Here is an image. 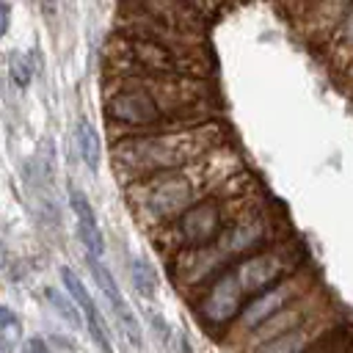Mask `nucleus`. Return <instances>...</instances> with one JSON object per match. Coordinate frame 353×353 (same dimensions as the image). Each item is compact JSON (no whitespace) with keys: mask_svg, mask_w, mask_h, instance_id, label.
<instances>
[{"mask_svg":"<svg viewBox=\"0 0 353 353\" xmlns=\"http://www.w3.org/2000/svg\"><path fill=\"white\" fill-rule=\"evenodd\" d=\"M221 146L223 135L218 121H207L199 127H160L149 132H130L113 138L110 163L116 176L127 188L154 174L196 165Z\"/></svg>","mask_w":353,"mask_h":353,"instance_id":"1","label":"nucleus"},{"mask_svg":"<svg viewBox=\"0 0 353 353\" xmlns=\"http://www.w3.org/2000/svg\"><path fill=\"white\" fill-rule=\"evenodd\" d=\"M102 113H105V121L116 130V138L130 132L174 127L163 113V108L157 105V99L135 77H110L105 83Z\"/></svg>","mask_w":353,"mask_h":353,"instance_id":"6","label":"nucleus"},{"mask_svg":"<svg viewBox=\"0 0 353 353\" xmlns=\"http://www.w3.org/2000/svg\"><path fill=\"white\" fill-rule=\"evenodd\" d=\"M317 287H320L317 273H314L312 268H303V270L292 273L290 279H284L281 284H276V287H270V290L254 295V298L243 306V312H240V317H237V323H234V328H232L229 345H237L240 339H245L248 334H254L262 323H268L270 317H276L279 312H284L287 306H292L295 301L306 298V295L314 292Z\"/></svg>","mask_w":353,"mask_h":353,"instance_id":"8","label":"nucleus"},{"mask_svg":"<svg viewBox=\"0 0 353 353\" xmlns=\"http://www.w3.org/2000/svg\"><path fill=\"white\" fill-rule=\"evenodd\" d=\"M22 342H25L22 339V320L14 314L11 306H0V350L11 353Z\"/></svg>","mask_w":353,"mask_h":353,"instance_id":"20","label":"nucleus"},{"mask_svg":"<svg viewBox=\"0 0 353 353\" xmlns=\"http://www.w3.org/2000/svg\"><path fill=\"white\" fill-rule=\"evenodd\" d=\"M347 3H314V6H303V25H306V36L314 44H331L336 28L342 25L345 14H347Z\"/></svg>","mask_w":353,"mask_h":353,"instance_id":"14","label":"nucleus"},{"mask_svg":"<svg viewBox=\"0 0 353 353\" xmlns=\"http://www.w3.org/2000/svg\"><path fill=\"white\" fill-rule=\"evenodd\" d=\"M287 237H290V226L284 223V215L279 212V207H273L270 201L251 199L234 215V221L223 229L215 248L221 251V256L229 265H234V262H240L262 248H270Z\"/></svg>","mask_w":353,"mask_h":353,"instance_id":"5","label":"nucleus"},{"mask_svg":"<svg viewBox=\"0 0 353 353\" xmlns=\"http://www.w3.org/2000/svg\"><path fill=\"white\" fill-rule=\"evenodd\" d=\"M245 303H248V295L240 290L229 268L193 298V312L210 336H223V334H232Z\"/></svg>","mask_w":353,"mask_h":353,"instance_id":"9","label":"nucleus"},{"mask_svg":"<svg viewBox=\"0 0 353 353\" xmlns=\"http://www.w3.org/2000/svg\"><path fill=\"white\" fill-rule=\"evenodd\" d=\"M44 295H47V301H50V306L63 317V320H69V325H83V314H80V309H77V303L69 298V292H58V290H52V287H47L44 290Z\"/></svg>","mask_w":353,"mask_h":353,"instance_id":"21","label":"nucleus"},{"mask_svg":"<svg viewBox=\"0 0 353 353\" xmlns=\"http://www.w3.org/2000/svg\"><path fill=\"white\" fill-rule=\"evenodd\" d=\"M74 143H77V154L83 160V165L97 174L99 165H102V141H99V132L97 127L91 124L88 116H80L77 124H74Z\"/></svg>","mask_w":353,"mask_h":353,"instance_id":"16","label":"nucleus"},{"mask_svg":"<svg viewBox=\"0 0 353 353\" xmlns=\"http://www.w3.org/2000/svg\"><path fill=\"white\" fill-rule=\"evenodd\" d=\"M110 77H201L210 74L204 47H174L163 41L113 33L108 41Z\"/></svg>","mask_w":353,"mask_h":353,"instance_id":"3","label":"nucleus"},{"mask_svg":"<svg viewBox=\"0 0 353 353\" xmlns=\"http://www.w3.org/2000/svg\"><path fill=\"white\" fill-rule=\"evenodd\" d=\"M328 61L334 69H353V6L347 8L342 25L336 28L331 44H328Z\"/></svg>","mask_w":353,"mask_h":353,"instance_id":"17","label":"nucleus"},{"mask_svg":"<svg viewBox=\"0 0 353 353\" xmlns=\"http://www.w3.org/2000/svg\"><path fill=\"white\" fill-rule=\"evenodd\" d=\"M309 268V248L295 240L287 237L270 248H262L240 262L232 265V273L240 284V290L248 295V301L276 284H281L284 279H290L292 273Z\"/></svg>","mask_w":353,"mask_h":353,"instance_id":"7","label":"nucleus"},{"mask_svg":"<svg viewBox=\"0 0 353 353\" xmlns=\"http://www.w3.org/2000/svg\"><path fill=\"white\" fill-rule=\"evenodd\" d=\"M130 281H132V287L141 298H154L157 295L160 279H157L154 265L146 256H132L130 259Z\"/></svg>","mask_w":353,"mask_h":353,"instance_id":"19","label":"nucleus"},{"mask_svg":"<svg viewBox=\"0 0 353 353\" xmlns=\"http://www.w3.org/2000/svg\"><path fill=\"white\" fill-rule=\"evenodd\" d=\"M342 317H334V312L331 314H323V317H317V320H312L309 325H303V328H298V331H290V334H284V336H276V339H270V342H265L262 347H256L254 353H303L317 336H323V331H328L334 323H339Z\"/></svg>","mask_w":353,"mask_h":353,"instance_id":"15","label":"nucleus"},{"mask_svg":"<svg viewBox=\"0 0 353 353\" xmlns=\"http://www.w3.org/2000/svg\"><path fill=\"white\" fill-rule=\"evenodd\" d=\"M303 353H353V323H347V320L334 323Z\"/></svg>","mask_w":353,"mask_h":353,"instance_id":"18","label":"nucleus"},{"mask_svg":"<svg viewBox=\"0 0 353 353\" xmlns=\"http://www.w3.org/2000/svg\"><path fill=\"white\" fill-rule=\"evenodd\" d=\"M69 210L74 215V229H77V237L85 248V256H94V259H102L105 254V234H102V226H99V218L91 207V199L80 190V188H69Z\"/></svg>","mask_w":353,"mask_h":353,"instance_id":"13","label":"nucleus"},{"mask_svg":"<svg viewBox=\"0 0 353 353\" xmlns=\"http://www.w3.org/2000/svg\"><path fill=\"white\" fill-rule=\"evenodd\" d=\"M223 154H226V149L221 146L207 160H201L196 165L154 174V176H146V179H138V182L127 185L124 188L127 210L135 215V221L143 229H152L154 234L168 229L196 201L221 190L229 179L243 174V171H234V168H218Z\"/></svg>","mask_w":353,"mask_h":353,"instance_id":"2","label":"nucleus"},{"mask_svg":"<svg viewBox=\"0 0 353 353\" xmlns=\"http://www.w3.org/2000/svg\"><path fill=\"white\" fill-rule=\"evenodd\" d=\"M85 262H88V270H91V276H94V284L102 290V298L108 301V306H110V314H113L116 325L121 328L124 339H127L132 347H141V342H143L141 320H138V314L132 312V306H130V301L124 298V292L119 290V281H116V276L110 273V268H108L102 259L85 256Z\"/></svg>","mask_w":353,"mask_h":353,"instance_id":"11","label":"nucleus"},{"mask_svg":"<svg viewBox=\"0 0 353 353\" xmlns=\"http://www.w3.org/2000/svg\"><path fill=\"white\" fill-rule=\"evenodd\" d=\"M323 314H331V298L325 295L323 287H317V290L309 292L306 298L295 301L292 306H287L284 312H279L276 317H270L268 323H262L254 334H248L245 339H240L237 347H240L243 353H254V350L262 347L265 342H270V339H276V336H284V334H290V331H298V328L309 325L312 320H317V317H323Z\"/></svg>","mask_w":353,"mask_h":353,"instance_id":"10","label":"nucleus"},{"mask_svg":"<svg viewBox=\"0 0 353 353\" xmlns=\"http://www.w3.org/2000/svg\"><path fill=\"white\" fill-rule=\"evenodd\" d=\"M8 77H11V83L19 91H25L30 85V80H33V61H30L28 52H14L8 58Z\"/></svg>","mask_w":353,"mask_h":353,"instance_id":"22","label":"nucleus"},{"mask_svg":"<svg viewBox=\"0 0 353 353\" xmlns=\"http://www.w3.org/2000/svg\"><path fill=\"white\" fill-rule=\"evenodd\" d=\"M8 19H11V6L8 3H0V36L8 33Z\"/></svg>","mask_w":353,"mask_h":353,"instance_id":"24","label":"nucleus"},{"mask_svg":"<svg viewBox=\"0 0 353 353\" xmlns=\"http://www.w3.org/2000/svg\"><path fill=\"white\" fill-rule=\"evenodd\" d=\"M251 190L243 179V174H237L234 179H229L221 190L204 196L201 201H196L179 221H174L168 229L157 232L160 248L165 256H174L179 251H190V248H207L215 245L218 237L223 234V229L234 221V215L251 201Z\"/></svg>","mask_w":353,"mask_h":353,"instance_id":"4","label":"nucleus"},{"mask_svg":"<svg viewBox=\"0 0 353 353\" xmlns=\"http://www.w3.org/2000/svg\"><path fill=\"white\" fill-rule=\"evenodd\" d=\"M19 353H52L47 339L44 336H28L22 345H19Z\"/></svg>","mask_w":353,"mask_h":353,"instance_id":"23","label":"nucleus"},{"mask_svg":"<svg viewBox=\"0 0 353 353\" xmlns=\"http://www.w3.org/2000/svg\"><path fill=\"white\" fill-rule=\"evenodd\" d=\"M58 276H61V284H63V290L69 292V298L77 303V309H80V314H83V325L88 328V334H91L94 345L99 347V353H116V350H113V342H110L108 323H105V317H102V312H99L94 295L88 292L85 281L74 273L72 265H61V268H58Z\"/></svg>","mask_w":353,"mask_h":353,"instance_id":"12","label":"nucleus"}]
</instances>
